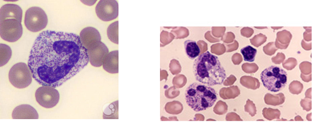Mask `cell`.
Returning a JSON list of instances; mask_svg holds the SVG:
<instances>
[{
    "mask_svg": "<svg viewBox=\"0 0 318 125\" xmlns=\"http://www.w3.org/2000/svg\"><path fill=\"white\" fill-rule=\"evenodd\" d=\"M88 62L87 49L79 36L46 30L36 38L28 65L40 84L56 88L76 75Z\"/></svg>",
    "mask_w": 318,
    "mask_h": 125,
    "instance_id": "6da1fadb",
    "label": "cell"
},
{
    "mask_svg": "<svg viewBox=\"0 0 318 125\" xmlns=\"http://www.w3.org/2000/svg\"><path fill=\"white\" fill-rule=\"evenodd\" d=\"M193 70L196 80L208 86L221 84L226 78L225 70L218 57L209 51L195 59Z\"/></svg>",
    "mask_w": 318,
    "mask_h": 125,
    "instance_id": "7a4b0ae2",
    "label": "cell"
},
{
    "mask_svg": "<svg viewBox=\"0 0 318 125\" xmlns=\"http://www.w3.org/2000/svg\"><path fill=\"white\" fill-rule=\"evenodd\" d=\"M184 95L187 105L196 112L211 107L217 99V94L214 88L198 83L189 85Z\"/></svg>",
    "mask_w": 318,
    "mask_h": 125,
    "instance_id": "3957f363",
    "label": "cell"
},
{
    "mask_svg": "<svg viewBox=\"0 0 318 125\" xmlns=\"http://www.w3.org/2000/svg\"><path fill=\"white\" fill-rule=\"evenodd\" d=\"M260 77L263 86L273 92L282 90L287 83V72L277 66L272 65L265 68L260 73Z\"/></svg>",
    "mask_w": 318,
    "mask_h": 125,
    "instance_id": "277c9868",
    "label": "cell"
},
{
    "mask_svg": "<svg viewBox=\"0 0 318 125\" xmlns=\"http://www.w3.org/2000/svg\"><path fill=\"white\" fill-rule=\"evenodd\" d=\"M8 77L10 82L14 86L18 88H24L30 84L33 75L28 65L24 62H19L11 67Z\"/></svg>",
    "mask_w": 318,
    "mask_h": 125,
    "instance_id": "5b68a950",
    "label": "cell"
},
{
    "mask_svg": "<svg viewBox=\"0 0 318 125\" xmlns=\"http://www.w3.org/2000/svg\"><path fill=\"white\" fill-rule=\"evenodd\" d=\"M47 23V16L41 8L34 6L26 10L24 24L29 31L33 32L41 31L45 28Z\"/></svg>",
    "mask_w": 318,
    "mask_h": 125,
    "instance_id": "8992f818",
    "label": "cell"
},
{
    "mask_svg": "<svg viewBox=\"0 0 318 125\" xmlns=\"http://www.w3.org/2000/svg\"><path fill=\"white\" fill-rule=\"evenodd\" d=\"M22 34L21 23L16 19H7L0 23V37L8 42L18 41Z\"/></svg>",
    "mask_w": 318,
    "mask_h": 125,
    "instance_id": "52a82bcc",
    "label": "cell"
},
{
    "mask_svg": "<svg viewBox=\"0 0 318 125\" xmlns=\"http://www.w3.org/2000/svg\"><path fill=\"white\" fill-rule=\"evenodd\" d=\"M37 102L42 107L46 108L53 107L58 103L60 94L55 87L42 85L38 88L35 93Z\"/></svg>",
    "mask_w": 318,
    "mask_h": 125,
    "instance_id": "ba28073f",
    "label": "cell"
},
{
    "mask_svg": "<svg viewBox=\"0 0 318 125\" xmlns=\"http://www.w3.org/2000/svg\"><path fill=\"white\" fill-rule=\"evenodd\" d=\"M98 17L105 21L116 19L119 15V5L115 0H100L96 6Z\"/></svg>",
    "mask_w": 318,
    "mask_h": 125,
    "instance_id": "9c48e42d",
    "label": "cell"
},
{
    "mask_svg": "<svg viewBox=\"0 0 318 125\" xmlns=\"http://www.w3.org/2000/svg\"><path fill=\"white\" fill-rule=\"evenodd\" d=\"M87 51L89 61L91 64L95 67L101 66L109 53L107 47L101 42Z\"/></svg>",
    "mask_w": 318,
    "mask_h": 125,
    "instance_id": "30bf717a",
    "label": "cell"
},
{
    "mask_svg": "<svg viewBox=\"0 0 318 125\" xmlns=\"http://www.w3.org/2000/svg\"><path fill=\"white\" fill-rule=\"evenodd\" d=\"M79 37L82 45L87 50L101 42L99 32L92 27H87L83 29L80 32Z\"/></svg>",
    "mask_w": 318,
    "mask_h": 125,
    "instance_id": "8fae6325",
    "label": "cell"
},
{
    "mask_svg": "<svg viewBox=\"0 0 318 125\" xmlns=\"http://www.w3.org/2000/svg\"><path fill=\"white\" fill-rule=\"evenodd\" d=\"M22 10L18 5L7 3L2 6L0 9V21L7 19H16L21 22Z\"/></svg>",
    "mask_w": 318,
    "mask_h": 125,
    "instance_id": "7c38bea8",
    "label": "cell"
},
{
    "mask_svg": "<svg viewBox=\"0 0 318 125\" xmlns=\"http://www.w3.org/2000/svg\"><path fill=\"white\" fill-rule=\"evenodd\" d=\"M13 119H37L39 115L36 110L29 104H21L16 107L12 114Z\"/></svg>",
    "mask_w": 318,
    "mask_h": 125,
    "instance_id": "4fadbf2b",
    "label": "cell"
},
{
    "mask_svg": "<svg viewBox=\"0 0 318 125\" xmlns=\"http://www.w3.org/2000/svg\"><path fill=\"white\" fill-rule=\"evenodd\" d=\"M103 69L114 74L119 72V51L115 50L108 54L102 64Z\"/></svg>",
    "mask_w": 318,
    "mask_h": 125,
    "instance_id": "5bb4252c",
    "label": "cell"
},
{
    "mask_svg": "<svg viewBox=\"0 0 318 125\" xmlns=\"http://www.w3.org/2000/svg\"><path fill=\"white\" fill-rule=\"evenodd\" d=\"M184 50L186 55L191 60L198 57L200 50L197 42L193 40H187L184 42Z\"/></svg>",
    "mask_w": 318,
    "mask_h": 125,
    "instance_id": "9a60e30c",
    "label": "cell"
},
{
    "mask_svg": "<svg viewBox=\"0 0 318 125\" xmlns=\"http://www.w3.org/2000/svg\"><path fill=\"white\" fill-rule=\"evenodd\" d=\"M12 55L11 48L7 45L0 44V66L6 64L9 61Z\"/></svg>",
    "mask_w": 318,
    "mask_h": 125,
    "instance_id": "2e32d148",
    "label": "cell"
},
{
    "mask_svg": "<svg viewBox=\"0 0 318 125\" xmlns=\"http://www.w3.org/2000/svg\"><path fill=\"white\" fill-rule=\"evenodd\" d=\"M119 21H116L109 25L107 33L109 39L113 43H119Z\"/></svg>",
    "mask_w": 318,
    "mask_h": 125,
    "instance_id": "e0dca14e",
    "label": "cell"
},
{
    "mask_svg": "<svg viewBox=\"0 0 318 125\" xmlns=\"http://www.w3.org/2000/svg\"><path fill=\"white\" fill-rule=\"evenodd\" d=\"M240 53L242 55L244 60L245 62H251L255 61L257 50L251 46L247 45L240 49Z\"/></svg>",
    "mask_w": 318,
    "mask_h": 125,
    "instance_id": "ac0fdd59",
    "label": "cell"
},
{
    "mask_svg": "<svg viewBox=\"0 0 318 125\" xmlns=\"http://www.w3.org/2000/svg\"><path fill=\"white\" fill-rule=\"evenodd\" d=\"M109 111L111 112L103 116L104 119H118V101L111 104L108 107L106 112Z\"/></svg>",
    "mask_w": 318,
    "mask_h": 125,
    "instance_id": "d6986e66",
    "label": "cell"
}]
</instances>
